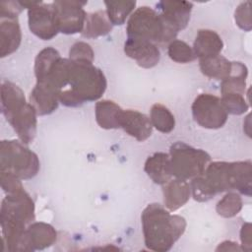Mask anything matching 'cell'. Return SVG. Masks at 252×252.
I'll use <instances>...</instances> for the list:
<instances>
[{
    "label": "cell",
    "mask_w": 252,
    "mask_h": 252,
    "mask_svg": "<svg viewBox=\"0 0 252 252\" xmlns=\"http://www.w3.org/2000/svg\"><path fill=\"white\" fill-rule=\"evenodd\" d=\"M34 203L24 189L6 194L0 207V225L5 249L11 252H30L26 229L35 219Z\"/></svg>",
    "instance_id": "1"
},
{
    "label": "cell",
    "mask_w": 252,
    "mask_h": 252,
    "mask_svg": "<svg viewBox=\"0 0 252 252\" xmlns=\"http://www.w3.org/2000/svg\"><path fill=\"white\" fill-rule=\"evenodd\" d=\"M144 242L148 249L166 252L184 233L187 222L158 203L149 204L141 214Z\"/></svg>",
    "instance_id": "2"
},
{
    "label": "cell",
    "mask_w": 252,
    "mask_h": 252,
    "mask_svg": "<svg viewBox=\"0 0 252 252\" xmlns=\"http://www.w3.org/2000/svg\"><path fill=\"white\" fill-rule=\"evenodd\" d=\"M1 109L6 120L12 126L24 144H30L35 137L37 113L27 101L23 90L10 81L1 85Z\"/></svg>",
    "instance_id": "3"
},
{
    "label": "cell",
    "mask_w": 252,
    "mask_h": 252,
    "mask_svg": "<svg viewBox=\"0 0 252 252\" xmlns=\"http://www.w3.org/2000/svg\"><path fill=\"white\" fill-rule=\"evenodd\" d=\"M202 177L213 196L218 193L235 190L248 197L252 192V162L210 161Z\"/></svg>",
    "instance_id": "4"
},
{
    "label": "cell",
    "mask_w": 252,
    "mask_h": 252,
    "mask_svg": "<svg viewBox=\"0 0 252 252\" xmlns=\"http://www.w3.org/2000/svg\"><path fill=\"white\" fill-rule=\"evenodd\" d=\"M127 37L166 43L175 39L177 32L170 29L158 11L149 6L137 8L129 17L126 27Z\"/></svg>",
    "instance_id": "5"
},
{
    "label": "cell",
    "mask_w": 252,
    "mask_h": 252,
    "mask_svg": "<svg viewBox=\"0 0 252 252\" xmlns=\"http://www.w3.org/2000/svg\"><path fill=\"white\" fill-rule=\"evenodd\" d=\"M70 60V59H69ZM107 87V81L101 69L93 63L74 62L70 60L69 89L82 102L99 99Z\"/></svg>",
    "instance_id": "6"
},
{
    "label": "cell",
    "mask_w": 252,
    "mask_h": 252,
    "mask_svg": "<svg viewBox=\"0 0 252 252\" xmlns=\"http://www.w3.org/2000/svg\"><path fill=\"white\" fill-rule=\"evenodd\" d=\"M37 155L19 140H2L0 143V171L14 174L21 180L33 178L39 171Z\"/></svg>",
    "instance_id": "7"
},
{
    "label": "cell",
    "mask_w": 252,
    "mask_h": 252,
    "mask_svg": "<svg viewBox=\"0 0 252 252\" xmlns=\"http://www.w3.org/2000/svg\"><path fill=\"white\" fill-rule=\"evenodd\" d=\"M169 158L172 176L187 181L201 175L211 161V156L206 151L184 142H175L170 146Z\"/></svg>",
    "instance_id": "8"
},
{
    "label": "cell",
    "mask_w": 252,
    "mask_h": 252,
    "mask_svg": "<svg viewBox=\"0 0 252 252\" xmlns=\"http://www.w3.org/2000/svg\"><path fill=\"white\" fill-rule=\"evenodd\" d=\"M195 122L206 129H220L227 121V112L220 97L212 94H200L191 105Z\"/></svg>",
    "instance_id": "9"
},
{
    "label": "cell",
    "mask_w": 252,
    "mask_h": 252,
    "mask_svg": "<svg viewBox=\"0 0 252 252\" xmlns=\"http://www.w3.org/2000/svg\"><path fill=\"white\" fill-rule=\"evenodd\" d=\"M20 10L13 1L0 4V57L14 53L22 41V32L19 24Z\"/></svg>",
    "instance_id": "10"
},
{
    "label": "cell",
    "mask_w": 252,
    "mask_h": 252,
    "mask_svg": "<svg viewBox=\"0 0 252 252\" xmlns=\"http://www.w3.org/2000/svg\"><path fill=\"white\" fill-rule=\"evenodd\" d=\"M28 25L32 33L42 40H50L59 32L53 3L34 1L28 9Z\"/></svg>",
    "instance_id": "11"
},
{
    "label": "cell",
    "mask_w": 252,
    "mask_h": 252,
    "mask_svg": "<svg viewBox=\"0 0 252 252\" xmlns=\"http://www.w3.org/2000/svg\"><path fill=\"white\" fill-rule=\"evenodd\" d=\"M52 3L56 12L59 32L64 34L82 33L87 18V13L84 10L87 2L57 0Z\"/></svg>",
    "instance_id": "12"
},
{
    "label": "cell",
    "mask_w": 252,
    "mask_h": 252,
    "mask_svg": "<svg viewBox=\"0 0 252 252\" xmlns=\"http://www.w3.org/2000/svg\"><path fill=\"white\" fill-rule=\"evenodd\" d=\"M156 6L164 23L177 33L187 27L193 9L192 2L165 0L158 2Z\"/></svg>",
    "instance_id": "13"
},
{
    "label": "cell",
    "mask_w": 252,
    "mask_h": 252,
    "mask_svg": "<svg viewBox=\"0 0 252 252\" xmlns=\"http://www.w3.org/2000/svg\"><path fill=\"white\" fill-rule=\"evenodd\" d=\"M124 53L145 69L155 67L160 60V51L157 44L138 38L127 37L124 42Z\"/></svg>",
    "instance_id": "14"
},
{
    "label": "cell",
    "mask_w": 252,
    "mask_h": 252,
    "mask_svg": "<svg viewBox=\"0 0 252 252\" xmlns=\"http://www.w3.org/2000/svg\"><path fill=\"white\" fill-rule=\"evenodd\" d=\"M120 128L138 142L146 141L153 133L150 117L134 109H123L120 118Z\"/></svg>",
    "instance_id": "15"
},
{
    "label": "cell",
    "mask_w": 252,
    "mask_h": 252,
    "mask_svg": "<svg viewBox=\"0 0 252 252\" xmlns=\"http://www.w3.org/2000/svg\"><path fill=\"white\" fill-rule=\"evenodd\" d=\"M60 92L46 84L36 83L30 94V103L37 115L43 116L54 112L59 105Z\"/></svg>",
    "instance_id": "16"
},
{
    "label": "cell",
    "mask_w": 252,
    "mask_h": 252,
    "mask_svg": "<svg viewBox=\"0 0 252 252\" xmlns=\"http://www.w3.org/2000/svg\"><path fill=\"white\" fill-rule=\"evenodd\" d=\"M164 207L174 212L183 207L191 197V187L187 180L171 178L167 183L162 185Z\"/></svg>",
    "instance_id": "17"
},
{
    "label": "cell",
    "mask_w": 252,
    "mask_h": 252,
    "mask_svg": "<svg viewBox=\"0 0 252 252\" xmlns=\"http://www.w3.org/2000/svg\"><path fill=\"white\" fill-rule=\"evenodd\" d=\"M144 171L158 185H164L173 176L170 166L169 154L157 152L149 156L144 164Z\"/></svg>",
    "instance_id": "18"
},
{
    "label": "cell",
    "mask_w": 252,
    "mask_h": 252,
    "mask_svg": "<svg viewBox=\"0 0 252 252\" xmlns=\"http://www.w3.org/2000/svg\"><path fill=\"white\" fill-rule=\"evenodd\" d=\"M27 238L32 251L43 250L53 245L57 240V231L49 223L32 221L26 229Z\"/></svg>",
    "instance_id": "19"
},
{
    "label": "cell",
    "mask_w": 252,
    "mask_h": 252,
    "mask_svg": "<svg viewBox=\"0 0 252 252\" xmlns=\"http://www.w3.org/2000/svg\"><path fill=\"white\" fill-rule=\"evenodd\" d=\"M192 48L199 59L214 56L220 54L223 48V41L217 32L202 29L197 32Z\"/></svg>",
    "instance_id": "20"
},
{
    "label": "cell",
    "mask_w": 252,
    "mask_h": 252,
    "mask_svg": "<svg viewBox=\"0 0 252 252\" xmlns=\"http://www.w3.org/2000/svg\"><path fill=\"white\" fill-rule=\"evenodd\" d=\"M123 109L114 101L101 99L95 103V121L102 129L120 128V118Z\"/></svg>",
    "instance_id": "21"
},
{
    "label": "cell",
    "mask_w": 252,
    "mask_h": 252,
    "mask_svg": "<svg viewBox=\"0 0 252 252\" xmlns=\"http://www.w3.org/2000/svg\"><path fill=\"white\" fill-rule=\"evenodd\" d=\"M247 76L248 69L246 65L239 61H232L229 75L221 81L220 94L237 93L244 94L246 92Z\"/></svg>",
    "instance_id": "22"
},
{
    "label": "cell",
    "mask_w": 252,
    "mask_h": 252,
    "mask_svg": "<svg viewBox=\"0 0 252 252\" xmlns=\"http://www.w3.org/2000/svg\"><path fill=\"white\" fill-rule=\"evenodd\" d=\"M231 62L224 56L218 54L199 59V67L203 75L216 80H224L230 73Z\"/></svg>",
    "instance_id": "23"
},
{
    "label": "cell",
    "mask_w": 252,
    "mask_h": 252,
    "mask_svg": "<svg viewBox=\"0 0 252 252\" xmlns=\"http://www.w3.org/2000/svg\"><path fill=\"white\" fill-rule=\"evenodd\" d=\"M111 30L112 25L107 18L106 12L97 10L87 14L82 35L87 38H96L108 34Z\"/></svg>",
    "instance_id": "24"
},
{
    "label": "cell",
    "mask_w": 252,
    "mask_h": 252,
    "mask_svg": "<svg viewBox=\"0 0 252 252\" xmlns=\"http://www.w3.org/2000/svg\"><path fill=\"white\" fill-rule=\"evenodd\" d=\"M150 120L158 131L168 134L175 127V117L171 111L161 103H155L151 107Z\"/></svg>",
    "instance_id": "25"
},
{
    "label": "cell",
    "mask_w": 252,
    "mask_h": 252,
    "mask_svg": "<svg viewBox=\"0 0 252 252\" xmlns=\"http://www.w3.org/2000/svg\"><path fill=\"white\" fill-rule=\"evenodd\" d=\"M136 1H105V12L112 26H121L136 7Z\"/></svg>",
    "instance_id": "26"
},
{
    "label": "cell",
    "mask_w": 252,
    "mask_h": 252,
    "mask_svg": "<svg viewBox=\"0 0 252 252\" xmlns=\"http://www.w3.org/2000/svg\"><path fill=\"white\" fill-rule=\"evenodd\" d=\"M243 207V201L238 192L227 191L217 203L216 212L222 218H233L238 215Z\"/></svg>",
    "instance_id": "27"
},
{
    "label": "cell",
    "mask_w": 252,
    "mask_h": 252,
    "mask_svg": "<svg viewBox=\"0 0 252 252\" xmlns=\"http://www.w3.org/2000/svg\"><path fill=\"white\" fill-rule=\"evenodd\" d=\"M168 57L180 64H186L194 61L197 57L193 48L185 41L181 39H173L167 46Z\"/></svg>",
    "instance_id": "28"
},
{
    "label": "cell",
    "mask_w": 252,
    "mask_h": 252,
    "mask_svg": "<svg viewBox=\"0 0 252 252\" xmlns=\"http://www.w3.org/2000/svg\"><path fill=\"white\" fill-rule=\"evenodd\" d=\"M220 100L227 114L241 115V114H244L249 108V104L247 103V100L245 99L244 94H237V93L222 94Z\"/></svg>",
    "instance_id": "29"
},
{
    "label": "cell",
    "mask_w": 252,
    "mask_h": 252,
    "mask_svg": "<svg viewBox=\"0 0 252 252\" xmlns=\"http://www.w3.org/2000/svg\"><path fill=\"white\" fill-rule=\"evenodd\" d=\"M68 58L74 62L93 63L94 52L89 43L85 41H77L70 47Z\"/></svg>",
    "instance_id": "30"
},
{
    "label": "cell",
    "mask_w": 252,
    "mask_h": 252,
    "mask_svg": "<svg viewBox=\"0 0 252 252\" xmlns=\"http://www.w3.org/2000/svg\"><path fill=\"white\" fill-rule=\"evenodd\" d=\"M250 1L241 2L234 11V21L237 27L244 32H250L252 28Z\"/></svg>",
    "instance_id": "31"
},
{
    "label": "cell",
    "mask_w": 252,
    "mask_h": 252,
    "mask_svg": "<svg viewBox=\"0 0 252 252\" xmlns=\"http://www.w3.org/2000/svg\"><path fill=\"white\" fill-rule=\"evenodd\" d=\"M190 187H191V196L197 202H207L214 197L210 192L209 188L207 187L202 177V174L191 179Z\"/></svg>",
    "instance_id": "32"
},
{
    "label": "cell",
    "mask_w": 252,
    "mask_h": 252,
    "mask_svg": "<svg viewBox=\"0 0 252 252\" xmlns=\"http://www.w3.org/2000/svg\"><path fill=\"white\" fill-rule=\"evenodd\" d=\"M0 183L1 188L6 194L14 193L24 189L22 180L7 171H0Z\"/></svg>",
    "instance_id": "33"
},
{
    "label": "cell",
    "mask_w": 252,
    "mask_h": 252,
    "mask_svg": "<svg viewBox=\"0 0 252 252\" xmlns=\"http://www.w3.org/2000/svg\"><path fill=\"white\" fill-rule=\"evenodd\" d=\"M251 228L252 225L250 222H245L242 224L240 228V241H241V249L242 251L250 252L252 249V237H251Z\"/></svg>",
    "instance_id": "34"
},
{
    "label": "cell",
    "mask_w": 252,
    "mask_h": 252,
    "mask_svg": "<svg viewBox=\"0 0 252 252\" xmlns=\"http://www.w3.org/2000/svg\"><path fill=\"white\" fill-rule=\"evenodd\" d=\"M216 251H242L240 244H238L235 241L231 240H224L220 242L218 247L216 248Z\"/></svg>",
    "instance_id": "35"
}]
</instances>
